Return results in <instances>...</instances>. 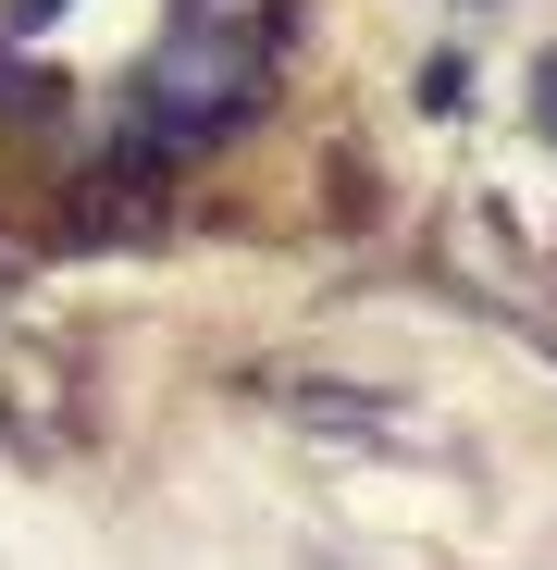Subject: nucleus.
<instances>
[{"label": "nucleus", "mask_w": 557, "mask_h": 570, "mask_svg": "<svg viewBox=\"0 0 557 570\" xmlns=\"http://www.w3.org/2000/svg\"><path fill=\"white\" fill-rule=\"evenodd\" d=\"M248 100H260V13L186 0L161 26V50L137 62V149H211Z\"/></svg>", "instance_id": "f257e3e1"}]
</instances>
